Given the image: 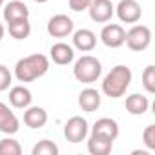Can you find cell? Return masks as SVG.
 Returning a JSON list of instances; mask_svg holds the SVG:
<instances>
[{
	"mask_svg": "<svg viewBox=\"0 0 155 155\" xmlns=\"http://www.w3.org/2000/svg\"><path fill=\"white\" fill-rule=\"evenodd\" d=\"M88 135V120L84 117L75 115L71 117L66 124H64V137L66 140L77 144V142H82Z\"/></svg>",
	"mask_w": 155,
	"mask_h": 155,
	"instance_id": "obj_5",
	"label": "cell"
},
{
	"mask_svg": "<svg viewBox=\"0 0 155 155\" xmlns=\"http://www.w3.org/2000/svg\"><path fill=\"white\" fill-rule=\"evenodd\" d=\"M142 142L148 150H155V126L153 124L146 126V130L142 131Z\"/></svg>",
	"mask_w": 155,
	"mask_h": 155,
	"instance_id": "obj_24",
	"label": "cell"
},
{
	"mask_svg": "<svg viewBox=\"0 0 155 155\" xmlns=\"http://www.w3.org/2000/svg\"><path fill=\"white\" fill-rule=\"evenodd\" d=\"M150 108V101L148 97L140 95V93H131L126 99V110L130 115H144Z\"/></svg>",
	"mask_w": 155,
	"mask_h": 155,
	"instance_id": "obj_18",
	"label": "cell"
},
{
	"mask_svg": "<svg viewBox=\"0 0 155 155\" xmlns=\"http://www.w3.org/2000/svg\"><path fill=\"white\" fill-rule=\"evenodd\" d=\"M102 73V64L97 57L91 55H82L73 66V75L75 79L82 84H91L95 82Z\"/></svg>",
	"mask_w": 155,
	"mask_h": 155,
	"instance_id": "obj_3",
	"label": "cell"
},
{
	"mask_svg": "<svg viewBox=\"0 0 155 155\" xmlns=\"http://www.w3.org/2000/svg\"><path fill=\"white\" fill-rule=\"evenodd\" d=\"M20 18H29V9L20 0H11L4 8V20L9 24V22L20 20Z\"/></svg>",
	"mask_w": 155,
	"mask_h": 155,
	"instance_id": "obj_15",
	"label": "cell"
},
{
	"mask_svg": "<svg viewBox=\"0 0 155 155\" xmlns=\"http://www.w3.org/2000/svg\"><path fill=\"white\" fill-rule=\"evenodd\" d=\"M90 17L93 22L97 24H106L108 20H111L115 8L111 4V0H91V4L88 6Z\"/></svg>",
	"mask_w": 155,
	"mask_h": 155,
	"instance_id": "obj_8",
	"label": "cell"
},
{
	"mask_svg": "<svg viewBox=\"0 0 155 155\" xmlns=\"http://www.w3.org/2000/svg\"><path fill=\"white\" fill-rule=\"evenodd\" d=\"M124 44L131 51H144V49H148L150 44H151V29L148 26L135 24L133 28H130L126 31Z\"/></svg>",
	"mask_w": 155,
	"mask_h": 155,
	"instance_id": "obj_4",
	"label": "cell"
},
{
	"mask_svg": "<svg viewBox=\"0 0 155 155\" xmlns=\"http://www.w3.org/2000/svg\"><path fill=\"white\" fill-rule=\"evenodd\" d=\"M115 13L124 24H137L142 17V9L137 0H120L115 8Z\"/></svg>",
	"mask_w": 155,
	"mask_h": 155,
	"instance_id": "obj_6",
	"label": "cell"
},
{
	"mask_svg": "<svg viewBox=\"0 0 155 155\" xmlns=\"http://www.w3.org/2000/svg\"><path fill=\"white\" fill-rule=\"evenodd\" d=\"M73 46L82 51V53H88L91 51L95 46H97V37L91 29H79V31H75L73 33Z\"/></svg>",
	"mask_w": 155,
	"mask_h": 155,
	"instance_id": "obj_14",
	"label": "cell"
},
{
	"mask_svg": "<svg viewBox=\"0 0 155 155\" xmlns=\"http://www.w3.org/2000/svg\"><path fill=\"white\" fill-rule=\"evenodd\" d=\"M49 69V58L42 53L24 57L15 66V77L18 82H33L44 77Z\"/></svg>",
	"mask_w": 155,
	"mask_h": 155,
	"instance_id": "obj_1",
	"label": "cell"
},
{
	"mask_svg": "<svg viewBox=\"0 0 155 155\" xmlns=\"http://www.w3.org/2000/svg\"><path fill=\"white\" fill-rule=\"evenodd\" d=\"M48 122V111L40 106H28L24 111V124L31 130H40Z\"/></svg>",
	"mask_w": 155,
	"mask_h": 155,
	"instance_id": "obj_11",
	"label": "cell"
},
{
	"mask_svg": "<svg viewBox=\"0 0 155 155\" xmlns=\"http://www.w3.org/2000/svg\"><path fill=\"white\" fill-rule=\"evenodd\" d=\"M4 6V0H0V8H2Z\"/></svg>",
	"mask_w": 155,
	"mask_h": 155,
	"instance_id": "obj_29",
	"label": "cell"
},
{
	"mask_svg": "<svg viewBox=\"0 0 155 155\" xmlns=\"http://www.w3.org/2000/svg\"><path fill=\"white\" fill-rule=\"evenodd\" d=\"M33 155H57L58 153V146L53 142V140H48V139H42L38 140L33 150H31Z\"/></svg>",
	"mask_w": 155,
	"mask_h": 155,
	"instance_id": "obj_21",
	"label": "cell"
},
{
	"mask_svg": "<svg viewBox=\"0 0 155 155\" xmlns=\"http://www.w3.org/2000/svg\"><path fill=\"white\" fill-rule=\"evenodd\" d=\"M142 86L148 93H155V66H146L142 71Z\"/></svg>",
	"mask_w": 155,
	"mask_h": 155,
	"instance_id": "obj_23",
	"label": "cell"
},
{
	"mask_svg": "<svg viewBox=\"0 0 155 155\" xmlns=\"http://www.w3.org/2000/svg\"><path fill=\"white\" fill-rule=\"evenodd\" d=\"M33 97H31V91L26 88V86H13L11 91H9V102L13 108H28L31 104Z\"/></svg>",
	"mask_w": 155,
	"mask_h": 155,
	"instance_id": "obj_17",
	"label": "cell"
},
{
	"mask_svg": "<svg viewBox=\"0 0 155 155\" xmlns=\"http://www.w3.org/2000/svg\"><path fill=\"white\" fill-rule=\"evenodd\" d=\"M124 37H126V29L120 24H106L101 31V40L106 48H120L124 44Z\"/></svg>",
	"mask_w": 155,
	"mask_h": 155,
	"instance_id": "obj_9",
	"label": "cell"
},
{
	"mask_svg": "<svg viewBox=\"0 0 155 155\" xmlns=\"http://www.w3.org/2000/svg\"><path fill=\"white\" fill-rule=\"evenodd\" d=\"M49 55H51V60L58 66H68L69 62H73L75 58V51L71 46H68L66 42H57L51 46L49 49Z\"/></svg>",
	"mask_w": 155,
	"mask_h": 155,
	"instance_id": "obj_13",
	"label": "cell"
},
{
	"mask_svg": "<svg viewBox=\"0 0 155 155\" xmlns=\"http://www.w3.org/2000/svg\"><path fill=\"white\" fill-rule=\"evenodd\" d=\"M4 33H6V29H4V26H2V24H0V40L4 38Z\"/></svg>",
	"mask_w": 155,
	"mask_h": 155,
	"instance_id": "obj_27",
	"label": "cell"
},
{
	"mask_svg": "<svg viewBox=\"0 0 155 155\" xmlns=\"http://www.w3.org/2000/svg\"><path fill=\"white\" fill-rule=\"evenodd\" d=\"M91 135H97V137H102L108 140H115L119 137V124L110 117H102L93 124Z\"/></svg>",
	"mask_w": 155,
	"mask_h": 155,
	"instance_id": "obj_10",
	"label": "cell"
},
{
	"mask_svg": "<svg viewBox=\"0 0 155 155\" xmlns=\"http://www.w3.org/2000/svg\"><path fill=\"white\" fill-rule=\"evenodd\" d=\"M131 79H133L131 69L128 66L119 64V66L111 68V71L104 77V81H102V93L106 97H110V99H119L130 88Z\"/></svg>",
	"mask_w": 155,
	"mask_h": 155,
	"instance_id": "obj_2",
	"label": "cell"
},
{
	"mask_svg": "<svg viewBox=\"0 0 155 155\" xmlns=\"http://www.w3.org/2000/svg\"><path fill=\"white\" fill-rule=\"evenodd\" d=\"M111 150H113V140H108L97 135H91L88 140V151L91 155H108L111 153Z\"/></svg>",
	"mask_w": 155,
	"mask_h": 155,
	"instance_id": "obj_19",
	"label": "cell"
},
{
	"mask_svg": "<svg viewBox=\"0 0 155 155\" xmlns=\"http://www.w3.org/2000/svg\"><path fill=\"white\" fill-rule=\"evenodd\" d=\"M20 153H22V146L18 144V140L9 137L0 140V155H20Z\"/></svg>",
	"mask_w": 155,
	"mask_h": 155,
	"instance_id": "obj_22",
	"label": "cell"
},
{
	"mask_svg": "<svg viewBox=\"0 0 155 155\" xmlns=\"http://www.w3.org/2000/svg\"><path fill=\"white\" fill-rule=\"evenodd\" d=\"M8 29H9V35L17 40H24L31 35V24H29V18H20V20H15V22H9L8 24Z\"/></svg>",
	"mask_w": 155,
	"mask_h": 155,
	"instance_id": "obj_20",
	"label": "cell"
},
{
	"mask_svg": "<svg viewBox=\"0 0 155 155\" xmlns=\"http://www.w3.org/2000/svg\"><path fill=\"white\" fill-rule=\"evenodd\" d=\"M11 79H13V75H11V71L8 69V66L0 64V91H6V90L9 88Z\"/></svg>",
	"mask_w": 155,
	"mask_h": 155,
	"instance_id": "obj_25",
	"label": "cell"
},
{
	"mask_svg": "<svg viewBox=\"0 0 155 155\" xmlns=\"http://www.w3.org/2000/svg\"><path fill=\"white\" fill-rule=\"evenodd\" d=\"M68 2H69V8L73 11H84L91 4V0H68Z\"/></svg>",
	"mask_w": 155,
	"mask_h": 155,
	"instance_id": "obj_26",
	"label": "cell"
},
{
	"mask_svg": "<svg viewBox=\"0 0 155 155\" xmlns=\"http://www.w3.org/2000/svg\"><path fill=\"white\" fill-rule=\"evenodd\" d=\"M20 128V122L17 119V115L9 110L8 104L0 102V131L2 133H8V135H13L17 133Z\"/></svg>",
	"mask_w": 155,
	"mask_h": 155,
	"instance_id": "obj_12",
	"label": "cell"
},
{
	"mask_svg": "<svg viewBox=\"0 0 155 155\" xmlns=\"http://www.w3.org/2000/svg\"><path fill=\"white\" fill-rule=\"evenodd\" d=\"M79 106H81L84 111H88V113L97 111V110L101 108V93H99L97 90H93V88L82 90L81 95H79Z\"/></svg>",
	"mask_w": 155,
	"mask_h": 155,
	"instance_id": "obj_16",
	"label": "cell"
},
{
	"mask_svg": "<svg viewBox=\"0 0 155 155\" xmlns=\"http://www.w3.org/2000/svg\"><path fill=\"white\" fill-rule=\"evenodd\" d=\"M73 20L68 17V15H53L49 20H48V33L53 37V38H66L68 35L73 33Z\"/></svg>",
	"mask_w": 155,
	"mask_h": 155,
	"instance_id": "obj_7",
	"label": "cell"
},
{
	"mask_svg": "<svg viewBox=\"0 0 155 155\" xmlns=\"http://www.w3.org/2000/svg\"><path fill=\"white\" fill-rule=\"evenodd\" d=\"M35 2H38V4H44V2H48V0H35Z\"/></svg>",
	"mask_w": 155,
	"mask_h": 155,
	"instance_id": "obj_28",
	"label": "cell"
}]
</instances>
